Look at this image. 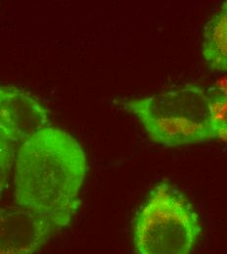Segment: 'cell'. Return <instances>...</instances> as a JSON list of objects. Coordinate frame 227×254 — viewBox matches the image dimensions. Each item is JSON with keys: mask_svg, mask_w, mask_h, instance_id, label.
<instances>
[{"mask_svg": "<svg viewBox=\"0 0 227 254\" xmlns=\"http://www.w3.org/2000/svg\"><path fill=\"white\" fill-rule=\"evenodd\" d=\"M87 171L81 145L55 127L35 133L17 150L15 199L58 233L70 226L79 206Z\"/></svg>", "mask_w": 227, "mask_h": 254, "instance_id": "6da1fadb", "label": "cell"}, {"mask_svg": "<svg viewBox=\"0 0 227 254\" xmlns=\"http://www.w3.org/2000/svg\"><path fill=\"white\" fill-rule=\"evenodd\" d=\"M151 141L167 148L227 143V81L186 85L124 102Z\"/></svg>", "mask_w": 227, "mask_h": 254, "instance_id": "7a4b0ae2", "label": "cell"}, {"mask_svg": "<svg viewBox=\"0 0 227 254\" xmlns=\"http://www.w3.org/2000/svg\"><path fill=\"white\" fill-rule=\"evenodd\" d=\"M199 216L185 195L168 183L151 191L134 222L137 254H190L201 234Z\"/></svg>", "mask_w": 227, "mask_h": 254, "instance_id": "3957f363", "label": "cell"}, {"mask_svg": "<svg viewBox=\"0 0 227 254\" xmlns=\"http://www.w3.org/2000/svg\"><path fill=\"white\" fill-rule=\"evenodd\" d=\"M46 109L34 97L14 86H0V132L14 144H22L48 127Z\"/></svg>", "mask_w": 227, "mask_h": 254, "instance_id": "277c9868", "label": "cell"}, {"mask_svg": "<svg viewBox=\"0 0 227 254\" xmlns=\"http://www.w3.org/2000/svg\"><path fill=\"white\" fill-rule=\"evenodd\" d=\"M56 234L48 223L18 205L0 211V254H34Z\"/></svg>", "mask_w": 227, "mask_h": 254, "instance_id": "5b68a950", "label": "cell"}, {"mask_svg": "<svg viewBox=\"0 0 227 254\" xmlns=\"http://www.w3.org/2000/svg\"><path fill=\"white\" fill-rule=\"evenodd\" d=\"M201 52L210 70L227 73V1L206 24Z\"/></svg>", "mask_w": 227, "mask_h": 254, "instance_id": "8992f818", "label": "cell"}, {"mask_svg": "<svg viewBox=\"0 0 227 254\" xmlns=\"http://www.w3.org/2000/svg\"><path fill=\"white\" fill-rule=\"evenodd\" d=\"M16 144L0 132V194L5 190L16 160Z\"/></svg>", "mask_w": 227, "mask_h": 254, "instance_id": "52a82bcc", "label": "cell"}]
</instances>
